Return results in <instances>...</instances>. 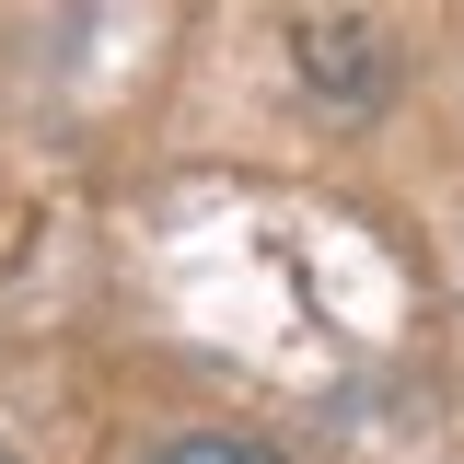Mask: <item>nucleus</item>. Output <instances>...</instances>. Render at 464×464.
Instances as JSON below:
<instances>
[{"label":"nucleus","mask_w":464,"mask_h":464,"mask_svg":"<svg viewBox=\"0 0 464 464\" xmlns=\"http://www.w3.org/2000/svg\"><path fill=\"white\" fill-rule=\"evenodd\" d=\"M0 464H12V453H0Z\"/></svg>","instance_id":"nucleus-2"},{"label":"nucleus","mask_w":464,"mask_h":464,"mask_svg":"<svg viewBox=\"0 0 464 464\" xmlns=\"http://www.w3.org/2000/svg\"><path fill=\"white\" fill-rule=\"evenodd\" d=\"M163 464H279V453H267V441H174Z\"/></svg>","instance_id":"nucleus-1"}]
</instances>
